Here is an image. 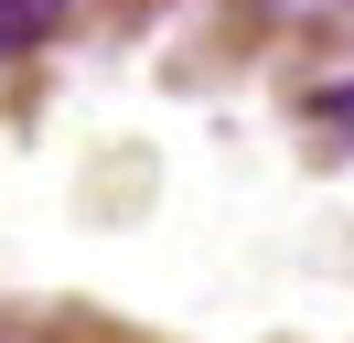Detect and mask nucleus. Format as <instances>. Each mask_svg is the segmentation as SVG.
Returning <instances> with one entry per match:
<instances>
[{"mask_svg":"<svg viewBox=\"0 0 354 343\" xmlns=\"http://www.w3.org/2000/svg\"><path fill=\"white\" fill-rule=\"evenodd\" d=\"M54 21H65V0H0V54H22V43H44Z\"/></svg>","mask_w":354,"mask_h":343,"instance_id":"nucleus-1","label":"nucleus"}]
</instances>
